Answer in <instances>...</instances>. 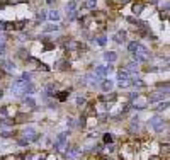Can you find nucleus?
<instances>
[{
  "mask_svg": "<svg viewBox=\"0 0 170 160\" xmlns=\"http://www.w3.org/2000/svg\"><path fill=\"white\" fill-rule=\"evenodd\" d=\"M58 65H60V67H58L60 70H68L70 68V61H68V60H60Z\"/></svg>",
  "mask_w": 170,
  "mask_h": 160,
  "instance_id": "nucleus-14",
  "label": "nucleus"
},
{
  "mask_svg": "<svg viewBox=\"0 0 170 160\" xmlns=\"http://www.w3.org/2000/svg\"><path fill=\"white\" fill-rule=\"evenodd\" d=\"M66 123H68V126H73V124H75V121L72 119V117H68V121H66Z\"/></svg>",
  "mask_w": 170,
  "mask_h": 160,
  "instance_id": "nucleus-42",
  "label": "nucleus"
},
{
  "mask_svg": "<svg viewBox=\"0 0 170 160\" xmlns=\"http://www.w3.org/2000/svg\"><path fill=\"white\" fill-rule=\"evenodd\" d=\"M56 29H58V24H49V26L44 27V31H46V32H49V31H56Z\"/></svg>",
  "mask_w": 170,
  "mask_h": 160,
  "instance_id": "nucleus-30",
  "label": "nucleus"
},
{
  "mask_svg": "<svg viewBox=\"0 0 170 160\" xmlns=\"http://www.w3.org/2000/svg\"><path fill=\"white\" fill-rule=\"evenodd\" d=\"M143 9H145L143 2H136V4H133V14H136V16H139V14L143 12Z\"/></svg>",
  "mask_w": 170,
  "mask_h": 160,
  "instance_id": "nucleus-8",
  "label": "nucleus"
},
{
  "mask_svg": "<svg viewBox=\"0 0 170 160\" xmlns=\"http://www.w3.org/2000/svg\"><path fill=\"white\" fill-rule=\"evenodd\" d=\"M26 106H29V107H32V106H36V102H34V99L32 97H26Z\"/></svg>",
  "mask_w": 170,
  "mask_h": 160,
  "instance_id": "nucleus-31",
  "label": "nucleus"
},
{
  "mask_svg": "<svg viewBox=\"0 0 170 160\" xmlns=\"http://www.w3.org/2000/svg\"><path fill=\"white\" fill-rule=\"evenodd\" d=\"M0 31H2V27H0Z\"/></svg>",
  "mask_w": 170,
  "mask_h": 160,
  "instance_id": "nucleus-45",
  "label": "nucleus"
},
{
  "mask_svg": "<svg viewBox=\"0 0 170 160\" xmlns=\"http://www.w3.org/2000/svg\"><path fill=\"white\" fill-rule=\"evenodd\" d=\"M136 70H138V67H136V63H134V61H131V63H128V68H126V72L128 73H129V72H136Z\"/></svg>",
  "mask_w": 170,
  "mask_h": 160,
  "instance_id": "nucleus-23",
  "label": "nucleus"
},
{
  "mask_svg": "<svg viewBox=\"0 0 170 160\" xmlns=\"http://www.w3.org/2000/svg\"><path fill=\"white\" fill-rule=\"evenodd\" d=\"M157 109H158V111H167V109H169V102H167V101H165V102H160Z\"/></svg>",
  "mask_w": 170,
  "mask_h": 160,
  "instance_id": "nucleus-26",
  "label": "nucleus"
},
{
  "mask_svg": "<svg viewBox=\"0 0 170 160\" xmlns=\"http://www.w3.org/2000/svg\"><path fill=\"white\" fill-rule=\"evenodd\" d=\"M94 17H95V19H99L101 22H106V19H107L106 12H95V14H94Z\"/></svg>",
  "mask_w": 170,
  "mask_h": 160,
  "instance_id": "nucleus-17",
  "label": "nucleus"
},
{
  "mask_svg": "<svg viewBox=\"0 0 170 160\" xmlns=\"http://www.w3.org/2000/svg\"><path fill=\"white\" fill-rule=\"evenodd\" d=\"M129 84H133L134 87H143L145 84H143V80H139V79H134V80H131Z\"/></svg>",
  "mask_w": 170,
  "mask_h": 160,
  "instance_id": "nucleus-28",
  "label": "nucleus"
},
{
  "mask_svg": "<svg viewBox=\"0 0 170 160\" xmlns=\"http://www.w3.org/2000/svg\"><path fill=\"white\" fill-rule=\"evenodd\" d=\"M46 92H48V96H56V85L54 84H49L46 87Z\"/></svg>",
  "mask_w": 170,
  "mask_h": 160,
  "instance_id": "nucleus-16",
  "label": "nucleus"
},
{
  "mask_svg": "<svg viewBox=\"0 0 170 160\" xmlns=\"http://www.w3.org/2000/svg\"><path fill=\"white\" fill-rule=\"evenodd\" d=\"M48 17L51 19V21H58V19H60V12L58 10H49Z\"/></svg>",
  "mask_w": 170,
  "mask_h": 160,
  "instance_id": "nucleus-18",
  "label": "nucleus"
},
{
  "mask_svg": "<svg viewBox=\"0 0 170 160\" xmlns=\"http://www.w3.org/2000/svg\"><path fill=\"white\" fill-rule=\"evenodd\" d=\"M26 24H27V21H19V22H16V24H14V29L21 31V29H24V27H26Z\"/></svg>",
  "mask_w": 170,
  "mask_h": 160,
  "instance_id": "nucleus-20",
  "label": "nucleus"
},
{
  "mask_svg": "<svg viewBox=\"0 0 170 160\" xmlns=\"http://www.w3.org/2000/svg\"><path fill=\"white\" fill-rule=\"evenodd\" d=\"M129 107H131L129 104H124V107H121V112H122V114H124V112H128V111H129Z\"/></svg>",
  "mask_w": 170,
  "mask_h": 160,
  "instance_id": "nucleus-37",
  "label": "nucleus"
},
{
  "mask_svg": "<svg viewBox=\"0 0 170 160\" xmlns=\"http://www.w3.org/2000/svg\"><path fill=\"white\" fill-rule=\"evenodd\" d=\"M116 99H117V96H116V94H107V96H102L101 97V101H116Z\"/></svg>",
  "mask_w": 170,
  "mask_h": 160,
  "instance_id": "nucleus-19",
  "label": "nucleus"
},
{
  "mask_svg": "<svg viewBox=\"0 0 170 160\" xmlns=\"http://www.w3.org/2000/svg\"><path fill=\"white\" fill-rule=\"evenodd\" d=\"M34 90H36L34 84H29V82H27L26 85H24V89H22V94H34Z\"/></svg>",
  "mask_w": 170,
  "mask_h": 160,
  "instance_id": "nucleus-11",
  "label": "nucleus"
},
{
  "mask_svg": "<svg viewBox=\"0 0 170 160\" xmlns=\"http://www.w3.org/2000/svg\"><path fill=\"white\" fill-rule=\"evenodd\" d=\"M26 119H27V116H26V114H24V112H19V114L16 116V123H24Z\"/></svg>",
  "mask_w": 170,
  "mask_h": 160,
  "instance_id": "nucleus-22",
  "label": "nucleus"
},
{
  "mask_svg": "<svg viewBox=\"0 0 170 160\" xmlns=\"http://www.w3.org/2000/svg\"><path fill=\"white\" fill-rule=\"evenodd\" d=\"M75 0H70L68 5H66V14H68V19H73L75 17Z\"/></svg>",
  "mask_w": 170,
  "mask_h": 160,
  "instance_id": "nucleus-5",
  "label": "nucleus"
},
{
  "mask_svg": "<svg viewBox=\"0 0 170 160\" xmlns=\"http://www.w3.org/2000/svg\"><path fill=\"white\" fill-rule=\"evenodd\" d=\"M104 141H106V143H112V135L111 133H106V135H104Z\"/></svg>",
  "mask_w": 170,
  "mask_h": 160,
  "instance_id": "nucleus-34",
  "label": "nucleus"
},
{
  "mask_svg": "<svg viewBox=\"0 0 170 160\" xmlns=\"http://www.w3.org/2000/svg\"><path fill=\"white\" fill-rule=\"evenodd\" d=\"M114 41H116V43H126V31H119V32H116V36H114Z\"/></svg>",
  "mask_w": 170,
  "mask_h": 160,
  "instance_id": "nucleus-9",
  "label": "nucleus"
},
{
  "mask_svg": "<svg viewBox=\"0 0 170 160\" xmlns=\"http://www.w3.org/2000/svg\"><path fill=\"white\" fill-rule=\"evenodd\" d=\"M112 87H114V82H112V80H104V82H102V90L104 92H111Z\"/></svg>",
  "mask_w": 170,
  "mask_h": 160,
  "instance_id": "nucleus-10",
  "label": "nucleus"
},
{
  "mask_svg": "<svg viewBox=\"0 0 170 160\" xmlns=\"http://www.w3.org/2000/svg\"><path fill=\"white\" fill-rule=\"evenodd\" d=\"M19 56L24 58V60H27L29 58V53H26V49H19Z\"/></svg>",
  "mask_w": 170,
  "mask_h": 160,
  "instance_id": "nucleus-33",
  "label": "nucleus"
},
{
  "mask_svg": "<svg viewBox=\"0 0 170 160\" xmlns=\"http://www.w3.org/2000/svg\"><path fill=\"white\" fill-rule=\"evenodd\" d=\"M117 79H119V82L128 80V79H129V73H128L126 70H119V72H117Z\"/></svg>",
  "mask_w": 170,
  "mask_h": 160,
  "instance_id": "nucleus-13",
  "label": "nucleus"
},
{
  "mask_svg": "<svg viewBox=\"0 0 170 160\" xmlns=\"http://www.w3.org/2000/svg\"><path fill=\"white\" fill-rule=\"evenodd\" d=\"M39 39H41L42 43H48V41H49V37H48V36H42V37H39Z\"/></svg>",
  "mask_w": 170,
  "mask_h": 160,
  "instance_id": "nucleus-41",
  "label": "nucleus"
},
{
  "mask_svg": "<svg viewBox=\"0 0 170 160\" xmlns=\"http://www.w3.org/2000/svg\"><path fill=\"white\" fill-rule=\"evenodd\" d=\"M44 19H46V12H44V10L37 12V22H42Z\"/></svg>",
  "mask_w": 170,
  "mask_h": 160,
  "instance_id": "nucleus-29",
  "label": "nucleus"
},
{
  "mask_svg": "<svg viewBox=\"0 0 170 160\" xmlns=\"http://www.w3.org/2000/svg\"><path fill=\"white\" fill-rule=\"evenodd\" d=\"M136 48H138V43H136V41H131V43L128 44V51H129V53H134Z\"/></svg>",
  "mask_w": 170,
  "mask_h": 160,
  "instance_id": "nucleus-21",
  "label": "nucleus"
},
{
  "mask_svg": "<svg viewBox=\"0 0 170 160\" xmlns=\"http://www.w3.org/2000/svg\"><path fill=\"white\" fill-rule=\"evenodd\" d=\"M4 4H9V5H14V4H24L27 0H2Z\"/></svg>",
  "mask_w": 170,
  "mask_h": 160,
  "instance_id": "nucleus-25",
  "label": "nucleus"
},
{
  "mask_svg": "<svg viewBox=\"0 0 170 160\" xmlns=\"http://www.w3.org/2000/svg\"><path fill=\"white\" fill-rule=\"evenodd\" d=\"M77 106H80V107L85 106V99L84 97H77Z\"/></svg>",
  "mask_w": 170,
  "mask_h": 160,
  "instance_id": "nucleus-35",
  "label": "nucleus"
},
{
  "mask_svg": "<svg viewBox=\"0 0 170 160\" xmlns=\"http://www.w3.org/2000/svg\"><path fill=\"white\" fill-rule=\"evenodd\" d=\"M12 131L10 129H4V131H0V136H2V138H9V136H12Z\"/></svg>",
  "mask_w": 170,
  "mask_h": 160,
  "instance_id": "nucleus-27",
  "label": "nucleus"
},
{
  "mask_svg": "<svg viewBox=\"0 0 170 160\" xmlns=\"http://www.w3.org/2000/svg\"><path fill=\"white\" fill-rule=\"evenodd\" d=\"M2 97H4V90H0V99H2Z\"/></svg>",
  "mask_w": 170,
  "mask_h": 160,
  "instance_id": "nucleus-44",
  "label": "nucleus"
},
{
  "mask_svg": "<svg viewBox=\"0 0 170 160\" xmlns=\"http://www.w3.org/2000/svg\"><path fill=\"white\" fill-rule=\"evenodd\" d=\"M54 4V0H48V5H53Z\"/></svg>",
  "mask_w": 170,
  "mask_h": 160,
  "instance_id": "nucleus-43",
  "label": "nucleus"
},
{
  "mask_svg": "<svg viewBox=\"0 0 170 160\" xmlns=\"http://www.w3.org/2000/svg\"><path fill=\"white\" fill-rule=\"evenodd\" d=\"M19 145H21V147H26V145H29V141H27L26 138H22V140H19Z\"/></svg>",
  "mask_w": 170,
  "mask_h": 160,
  "instance_id": "nucleus-36",
  "label": "nucleus"
},
{
  "mask_svg": "<svg viewBox=\"0 0 170 160\" xmlns=\"http://www.w3.org/2000/svg\"><path fill=\"white\" fill-rule=\"evenodd\" d=\"M104 58H106L107 61H116V60H117V55L114 53V51H106V53H104Z\"/></svg>",
  "mask_w": 170,
  "mask_h": 160,
  "instance_id": "nucleus-12",
  "label": "nucleus"
},
{
  "mask_svg": "<svg viewBox=\"0 0 170 160\" xmlns=\"http://www.w3.org/2000/svg\"><path fill=\"white\" fill-rule=\"evenodd\" d=\"M66 140H68V133H60L54 140V148L56 150H65V147H68L66 145Z\"/></svg>",
  "mask_w": 170,
  "mask_h": 160,
  "instance_id": "nucleus-2",
  "label": "nucleus"
},
{
  "mask_svg": "<svg viewBox=\"0 0 170 160\" xmlns=\"http://www.w3.org/2000/svg\"><path fill=\"white\" fill-rule=\"evenodd\" d=\"M148 49L145 48V46H141V44H138V48H136V51L133 53V58H134V63H145V61H148Z\"/></svg>",
  "mask_w": 170,
  "mask_h": 160,
  "instance_id": "nucleus-1",
  "label": "nucleus"
},
{
  "mask_svg": "<svg viewBox=\"0 0 170 160\" xmlns=\"http://www.w3.org/2000/svg\"><path fill=\"white\" fill-rule=\"evenodd\" d=\"M31 77H32V73H29V72H24V73L21 75V80H22V82H26V84H27V82L31 80Z\"/></svg>",
  "mask_w": 170,
  "mask_h": 160,
  "instance_id": "nucleus-24",
  "label": "nucleus"
},
{
  "mask_svg": "<svg viewBox=\"0 0 170 160\" xmlns=\"http://www.w3.org/2000/svg\"><path fill=\"white\" fill-rule=\"evenodd\" d=\"M112 72V67L111 65H107V67H97L95 68V75H97V79H106L107 75Z\"/></svg>",
  "mask_w": 170,
  "mask_h": 160,
  "instance_id": "nucleus-4",
  "label": "nucleus"
},
{
  "mask_svg": "<svg viewBox=\"0 0 170 160\" xmlns=\"http://www.w3.org/2000/svg\"><path fill=\"white\" fill-rule=\"evenodd\" d=\"M150 126H151L155 131H158V133H160V131L163 129V126H167V121H163V119L158 117V116H155V117L150 119Z\"/></svg>",
  "mask_w": 170,
  "mask_h": 160,
  "instance_id": "nucleus-3",
  "label": "nucleus"
},
{
  "mask_svg": "<svg viewBox=\"0 0 170 160\" xmlns=\"http://www.w3.org/2000/svg\"><path fill=\"white\" fill-rule=\"evenodd\" d=\"M136 97H138V92H131V96H129V99L133 101V99H136Z\"/></svg>",
  "mask_w": 170,
  "mask_h": 160,
  "instance_id": "nucleus-39",
  "label": "nucleus"
},
{
  "mask_svg": "<svg viewBox=\"0 0 170 160\" xmlns=\"http://www.w3.org/2000/svg\"><path fill=\"white\" fill-rule=\"evenodd\" d=\"M95 2H97V0H87V2H85V7L94 9V7H95Z\"/></svg>",
  "mask_w": 170,
  "mask_h": 160,
  "instance_id": "nucleus-32",
  "label": "nucleus"
},
{
  "mask_svg": "<svg viewBox=\"0 0 170 160\" xmlns=\"http://www.w3.org/2000/svg\"><path fill=\"white\" fill-rule=\"evenodd\" d=\"M169 92H153L151 96H148V99H150V102H157V101H160V99H163V96H167Z\"/></svg>",
  "mask_w": 170,
  "mask_h": 160,
  "instance_id": "nucleus-6",
  "label": "nucleus"
},
{
  "mask_svg": "<svg viewBox=\"0 0 170 160\" xmlns=\"http://www.w3.org/2000/svg\"><path fill=\"white\" fill-rule=\"evenodd\" d=\"M94 41H95L99 46H104V44L107 43V37L106 36H97V37H94Z\"/></svg>",
  "mask_w": 170,
  "mask_h": 160,
  "instance_id": "nucleus-15",
  "label": "nucleus"
},
{
  "mask_svg": "<svg viewBox=\"0 0 170 160\" xmlns=\"http://www.w3.org/2000/svg\"><path fill=\"white\" fill-rule=\"evenodd\" d=\"M0 116H7V107H0Z\"/></svg>",
  "mask_w": 170,
  "mask_h": 160,
  "instance_id": "nucleus-38",
  "label": "nucleus"
},
{
  "mask_svg": "<svg viewBox=\"0 0 170 160\" xmlns=\"http://www.w3.org/2000/svg\"><path fill=\"white\" fill-rule=\"evenodd\" d=\"M48 159V153H41L39 155V160H46Z\"/></svg>",
  "mask_w": 170,
  "mask_h": 160,
  "instance_id": "nucleus-40",
  "label": "nucleus"
},
{
  "mask_svg": "<svg viewBox=\"0 0 170 160\" xmlns=\"http://www.w3.org/2000/svg\"><path fill=\"white\" fill-rule=\"evenodd\" d=\"M70 92H72V89H66V90H63V92H56V99H58L60 102H63V101H66L68 99V96H70Z\"/></svg>",
  "mask_w": 170,
  "mask_h": 160,
  "instance_id": "nucleus-7",
  "label": "nucleus"
}]
</instances>
